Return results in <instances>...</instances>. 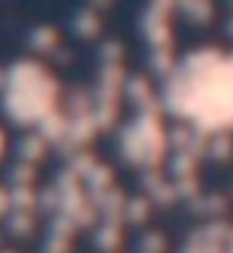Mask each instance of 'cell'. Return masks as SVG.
I'll use <instances>...</instances> for the list:
<instances>
[{"instance_id": "cell-1", "label": "cell", "mask_w": 233, "mask_h": 253, "mask_svg": "<svg viewBox=\"0 0 233 253\" xmlns=\"http://www.w3.org/2000/svg\"><path fill=\"white\" fill-rule=\"evenodd\" d=\"M165 102L201 131L233 129V52L208 47L186 57L170 75Z\"/></svg>"}]
</instances>
